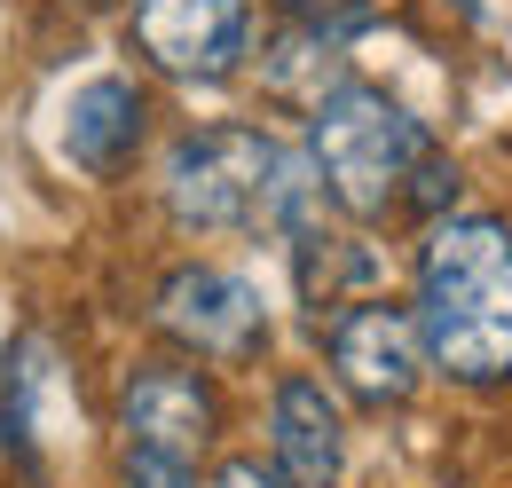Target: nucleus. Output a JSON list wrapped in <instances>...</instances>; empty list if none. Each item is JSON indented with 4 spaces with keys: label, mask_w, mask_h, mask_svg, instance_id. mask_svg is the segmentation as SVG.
Listing matches in <instances>:
<instances>
[{
    "label": "nucleus",
    "mask_w": 512,
    "mask_h": 488,
    "mask_svg": "<svg viewBox=\"0 0 512 488\" xmlns=\"http://www.w3.org/2000/svg\"><path fill=\"white\" fill-rule=\"evenodd\" d=\"M418 339L449 386H512V221L465 213L426 237Z\"/></svg>",
    "instance_id": "1"
},
{
    "label": "nucleus",
    "mask_w": 512,
    "mask_h": 488,
    "mask_svg": "<svg viewBox=\"0 0 512 488\" xmlns=\"http://www.w3.org/2000/svg\"><path fill=\"white\" fill-rule=\"evenodd\" d=\"M166 213L182 229H300L308 174L260 126H197L166 150Z\"/></svg>",
    "instance_id": "2"
},
{
    "label": "nucleus",
    "mask_w": 512,
    "mask_h": 488,
    "mask_svg": "<svg viewBox=\"0 0 512 488\" xmlns=\"http://www.w3.org/2000/svg\"><path fill=\"white\" fill-rule=\"evenodd\" d=\"M308 150H316L323 189L355 213V221H379L386 205H402V182L426 166V126L410 119L386 87L363 79H339L331 95H316V119H308Z\"/></svg>",
    "instance_id": "3"
},
{
    "label": "nucleus",
    "mask_w": 512,
    "mask_h": 488,
    "mask_svg": "<svg viewBox=\"0 0 512 488\" xmlns=\"http://www.w3.org/2000/svg\"><path fill=\"white\" fill-rule=\"evenodd\" d=\"M158 331L174 339V347H190L197 363H253L260 347H268V307L245 276H229V268H174L166 284H158Z\"/></svg>",
    "instance_id": "4"
},
{
    "label": "nucleus",
    "mask_w": 512,
    "mask_h": 488,
    "mask_svg": "<svg viewBox=\"0 0 512 488\" xmlns=\"http://www.w3.org/2000/svg\"><path fill=\"white\" fill-rule=\"evenodd\" d=\"M323 355H331L339 386H347L355 402L394 410V402L418 394L426 339H418V315H402V307H386V300H355V307H339V315L323 323Z\"/></svg>",
    "instance_id": "5"
},
{
    "label": "nucleus",
    "mask_w": 512,
    "mask_h": 488,
    "mask_svg": "<svg viewBox=\"0 0 512 488\" xmlns=\"http://www.w3.org/2000/svg\"><path fill=\"white\" fill-rule=\"evenodd\" d=\"M213 426H221V402L213 386L182 363H134L127 386H119V433L127 449H158V457H182L197 465L213 449Z\"/></svg>",
    "instance_id": "6"
},
{
    "label": "nucleus",
    "mask_w": 512,
    "mask_h": 488,
    "mask_svg": "<svg viewBox=\"0 0 512 488\" xmlns=\"http://www.w3.org/2000/svg\"><path fill=\"white\" fill-rule=\"evenodd\" d=\"M79 433V394H71V370L56 355V339H16L8 363H0V449H16L24 465H40L48 449H64Z\"/></svg>",
    "instance_id": "7"
},
{
    "label": "nucleus",
    "mask_w": 512,
    "mask_h": 488,
    "mask_svg": "<svg viewBox=\"0 0 512 488\" xmlns=\"http://www.w3.org/2000/svg\"><path fill=\"white\" fill-rule=\"evenodd\" d=\"M253 8L245 0H142L134 8V48L174 71V79H221L245 56Z\"/></svg>",
    "instance_id": "8"
},
{
    "label": "nucleus",
    "mask_w": 512,
    "mask_h": 488,
    "mask_svg": "<svg viewBox=\"0 0 512 488\" xmlns=\"http://www.w3.org/2000/svg\"><path fill=\"white\" fill-rule=\"evenodd\" d=\"M268 449H276V473L292 488H331L347 465V426H339V402L323 394V378L308 370H284L276 394H268Z\"/></svg>",
    "instance_id": "9"
},
{
    "label": "nucleus",
    "mask_w": 512,
    "mask_h": 488,
    "mask_svg": "<svg viewBox=\"0 0 512 488\" xmlns=\"http://www.w3.org/2000/svg\"><path fill=\"white\" fill-rule=\"evenodd\" d=\"M142 126H150V103L134 95L127 79H87V87H71V103H64L56 158L79 166V174H95V182H111L142 150Z\"/></svg>",
    "instance_id": "10"
},
{
    "label": "nucleus",
    "mask_w": 512,
    "mask_h": 488,
    "mask_svg": "<svg viewBox=\"0 0 512 488\" xmlns=\"http://www.w3.org/2000/svg\"><path fill=\"white\" fill-rule=\"evenodd\" d=\"M197 465L182 457H158V449H127V488H190Z\"/></svg>",
    "instance_id": "11"
},
{
    "label": "nucleus",
    "mask_w": 512,
    "mask_h": 488,
    "mask_svg": "<svg viewBox=\"0 0 512 488\" xmlns=\"http://www.w3.org/2000/svg\"><path fill=\"white\" fill-rule=\"evenodd\" d=\"M213 488H276V481H268L260 465H245V457H237V465H221V481H213Z\"/></svg>",
    "instance_id": "12"
},
{
    "label": "nucleus",
    "mask_w": 512,
    "mask_h": 488,
    "mask_svg": "<svg viewBox=\"0 0 512 488\" xmlns=\"http://www.w3.org/2000/svg\"><path fill=\"white\" fill-rule=\"evenodd\" d=\"M457 16H481V0H457Z\"/></svg>",
    "instance_id": "13"
},
{
    "label": "nucleus",
    "mask_w": 512,
    "mask_h": 488,
    "mask_svg": "<svg viewBox=\"0 0 512 488\" xmlns=\"http://www.w3.org/2000/svg\"><path fill=\"white\" fill-rule=\"evenodd\" d=\"M300 8H308V0H300Z\"/></svg>",
    "instance_id": "14"
}]
</instances>
